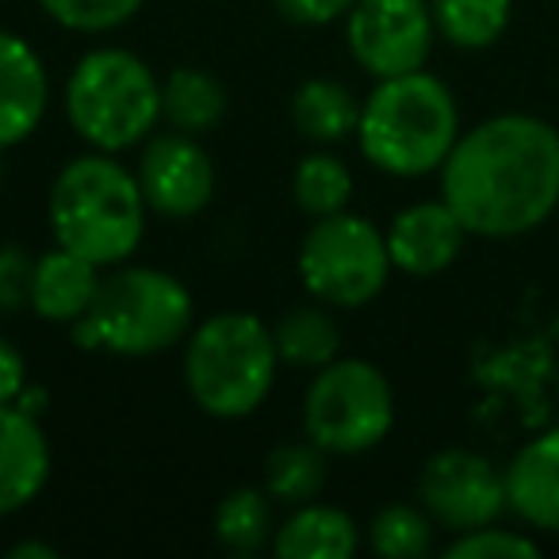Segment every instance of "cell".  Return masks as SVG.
Instances as JSON below:
<instances>
[{"label": "cell", "mask_w": 559, "mask_h": 559, "mask_svg": "<svg viewBox=\"0 0 559 559\" xmlns=\"http://www.w3.org/2000/svg\"><path fill=\"white\" fill-rule=\"evenodd\" d=\"M441 200L479 238L536 230L559 207V131L521 111L472 127L441 165Z\"/></svg>", "instance_id": "6da1fadb"}, {"label": "cell", "mask_w": 559, "mask_h": 559, "mask_svg": "<svg viewBox=\"0 0 559 559\" xmlns=\"http://www.w3.org/2000/svg\"><path fill=\"white\" fill-rule=\"evenodd\" d=\"M357 139L365 157L391 177H426L441 169L460 139V108L449 85L414 70L383 78L360 108Z\"/></svg>", "instance_id": "7a4b0ae2"}, {"label": "cell", "mask_w": 559, "mask_h": 559, "mask_svg": "<svg viewBox=\"0 0 559 559\" xmlns=\"http://www.w3.org/2000/svg\"><path fill=\"white\" fill-rule=\"evenodd\" d=\"M146 211L139 177L111 162L108 154L70 162L50 188L55 241L100 269L127 261L139 249Z\"/></svg>", "instance_id": "3957f363"}, {"label": "cell", "mask_w": 559, "mask_h": 559, "mask_svg": "<svg viewBox=\"0 0 559 559\" xmlns=\"http://www.w3.org/2000/svg\"><path fill=\"white\" fill-rule=\"evenodd\" d=\"M192 326V296L162 269H119L100 280L88 311L73 322L81 349L116 357H154L180 342Z\"/></svg>", "instance_id": "277c9868"}, {"label": "cell", "mask_w": 559, "mask_h": 559, "mask_svg": "<svg viewBox=\"0 0 559 559\" xmlns=\"http://www.w3.org/2000/svg\"><path fill=\"white\" fill-rule=\"evenodd\" d=\"M276 360L272 330L261 319L238 311L215 314L188 342V391L211 418H246L269 399Z\"/></svg>", "instance_id": "5b68a950"}, {"label": "cell", "mask_w": 559, "mask_h": 559, "mask_svg": "<svg viewBox=\"0 0 559 559\" xmlns=\"http://www.w3.org/2000/svg\"><path fill=\"white\" fill-rule=\"evenodd\" d=\"M70 127L100 154L150 139L162 119V85L131 50L104 47L78 62L66 85Z\"/></svg>", "instance_id": "8992f818"}, {"label": "cell", "mask_w": 559, "mask_h": 559, "mask_svg": "<svg viewBox=\"0 0 559 559\" xmlns=\"http://www.w3.org/2000/svg\"><path fill=\"white\" fill-rule=\"evenodd\" d=\"M395 399L380 368L365 360H330L304 403V429L322 452L357 456L391 433Z\"/></svg>", "instance_id": "52a82bcc"}, {"label": "cell", "mask_w": 559, "mask_h": 559, "mask_svg": "<svg viewBox=\"0 0 559 559\" xmlns=\"http://www.w3.org/2000/svg\"><path fill=\"white\" fill-rule=\"evenodd\" d=\"M299 272L311 296L330 307H365L388 284V238L360 215H326L307 230Z\"/></svg>", "instance_id": "ba28073f"}, {"label": "cell", "mask_w": 559, "mask_h": 559, "mask_svg": "<svg viewBox=\"0 0 559 559\" xmlns=\"http://www.w3.org/2000/svg\"><path fill=\"white\" fill-rule=\"evenodd\" d=\"M433 32L426 0H357L349 9V50L380 81L421 70Z\"/></svg>", "instance_id": "9c48e42d"}, {"label": "cell", "mask_w": 559, "mask_h": 559, "mask_svg": "<svg viewBox=\"0 0 559 559\" xmlns=\"http://www.w3.org/2000/svg\"><path fill=\"white\" fill-rule=\"evenodd\" d=\"M418 498L433 521L452 533L495 525L506 502V472H498L487 456L467 449H444L421 467Z\"/></svg>", "instance_id": "30bf717a"}, {"label": "cell", "mask_w": 559, "mask_h": 559, "mask_svg": "<svg viewBox=\"0 0 559 559\" xmlns=\"http://www.w3.org/2000/svg\"><path fill=\"white\" fill-rule=\"evenodd\" d=\"M134 177H139L146 207L165 218L200 215L215 192V169H211L207 150L195 142V134L180 131L150 139Z\"/></svg>", "instance_id": "8fae6325"}, {"label": "cell", "mask_w": 559, "mask_h": 559, "mask_svg": "<svg viewBox=\"0 0 559 559\" xmlns=\"http://www.w3.org/2000/svg\"><path fill=\"white\" fill-rule=\"evenodd\" d=\"M383 238H388L395 269L411 272V276H433L460 257L467 230L444 200H426L399 211Z\"/></svg>", "instance_id": "7c38bea8"}, {"label": "cell", "mask_w": 559, "mask_h": 559, "mask_svg": "<svg viewBox=\"0 0 559 559\" xmlns=\"http://www.w3.org/2000/svg\"><path fill=\"white\" fill-rule=\"evenodd\" d=\"M50 81L39 55L20 35L0 32V150L32 139L47 116Z\"/></svg>", "instance_id": "4fadbf2b"}, {"label": "cell", "mask_w": 559, "mask_h": 559, "mask_svg": "<svg viewBox=\"0 0 559 559\" xmlns=\"http://www.w3.org/2000/svg\"><path fill=\"white\" fill-rule=\"evenodd\" d=\"M50 475V449L35 414L0 406V518L24 510Z\"/></svg>", "instance_id": "5bb4252c"}, {"label": "cell", "mask_w": 559, "mask_h": 559, "mask_svg": "<svg viewBox=\"0 0 559 559\" xmlns=\"http://www.w3.org/2000/svg\"><path fill=\"white\" fill-rule=\"evenodd\" d=\"M506 502L525 525L559 533V426L533 437L506 467Z\"/></svg>", "instance_id": "9a60e30c"}, {"label": "cell", "mask_w": 559, "mask_h": 559, "mask_svg": "<svg viewBox=\"0 0 559 559\" xmlns=\"http://www.w3.org/2000/svg\"><path fill=\"white\" fill-rule=\"evenodd\" d=\"M96 288H100V264L58 246L35 261L32 311L43 322H66V326H73L96 299Z\"/></svg>", "instance_id": "2e32d148"}, {"label": "cell", "mask_w": 559, "mask_h": 559, "mask_svg": "<svg viewBox=\"0 0 559 559\" xmlns=\"http://www.w3.org/2000/svg\"><path fill=\"white\" fill-rule=\"evenodd\" d=\"M360 544V533L349 513L334 506H304L276 533L272 548L280 559H349Z\"/></svg>", "instance_id": "e0dca14e"}, {"label": "cell", "mask_w": 559, "mask_h": 559, "mask_svg": "<svg viewBox=\"0 0 559 559\" xmlns=\"http://www.w3.org/2000/svg\"><path fill=\"white\" fill-rule=\"evenodd\" d=\"M292 119H296L299 134L311 142H342L360 127V104L337 81H307L292 100Z\"/></svg>", "instance_id": "ac0fdd59"}, {"label": "cell", "mask_w": 559, "mask_h": 559, "mask_svg": "<svg viewBox=\"0 0 559 559\" xmlns=\"http://www.w3.org/2000/svg\"><path fill=\"white\" fill-rule=\"evenodd\" d=\"M226 93L203 70H173L162 85V116L173 131L203 134L223 119Z\"/></svg>", "instance_id": "d6986e66"}, {"label": "cell", "mask_w": 559, "mask_h": 559, "mask_svg": "<svg viewBox=\"0 0 559 559\" xmlns=\"http://www.w3.org/2000/svg\"><path fill=\"white\" fill-rule=\"evenodd\" d=\"M513 0H429L433 24L452 47L487 50L510 27Z\"/></svg>", "instance_id": "ffe728a7"}, {"label": "cell", "mask_w": 559, "mask_h": 559, "mask_svg": "<svg viewBox=\"0 0 559 559\" xmlns=\"http://www.w3.org/2000/svg\"><path fill=\"white\" fill-rule=\"evenodd\" d=\"M276 353L296 368H326L342 349V330L319 307H296L272 330Z\"/></svg>", "instance_id": "44dd1931"}, {"label": "cell", "mask_w": 559, "mask_h": 559, "mask_svg": "<svg viewBox=\"0 0 559 559\" xmlns=\"http://www.w3.org/2000/svg\"><path fill=\"white\" fill-rule=\"evenodd\" d=\"M326 487V452L314 441L280 444L264 460V490L284 506H307Z\"/></svg>", "instance_id": "7402d4cb"}, {"label": "cell", "mask_w": 559, "mask_h": 559, "mask_svg": "<svg viewBox=\"0 0 559 559\" xmlns=\"http://www.w3.org/2000/svg\"><path fill=\"white\" fill-rule=\"evenodd\" d=\"M215 533L234 556H257L272 540V506L269 490L241 487L223 498L215 513Z\"/></svg>", "instance_id": "603a6c76"}, {"label": "cell", "mask_w": 559, "mask_h": 559, "mask_svg": "<svg viewBox=\"0 0 559 559\" xmlns=\"http://www.w3.org/2000/svg\"><path fill=\"white\" fill-rule=\"evenodd\" d=\"M292 192L296 203L311 218H326L345 211L353 195V177L334 154H311L296 165V177H292Z\"/></svg>", "instance_id": "cb8c5ba5"}, {"label": "cell", "mask_w": 559, "mask_h": 559, "mask_svg": "<svg viewBox=\"0 0 559 559\" xmlns=\"http://www.w3.org/2000/svg\"><path fill=\"white\" fill-rule=\"evenodd\" d=\"M368 536L383 559H418L433 544V518L414 506H388L376 513Z\"/></svg>", "instance_id": "d4e9b609"}, {"label": "cell", "mask_w": 559, "mask_h": 559, "mask_svg": "<svg viewBox=\"0 0 559 559\" xmlns=\"http://www.w3.org/2000/svg\"><path fill=\"white\" fill-rule=\"evenodd\" d=\"M39 9L70 32L100 35L123 27L142 9V0H39Z\"/></svg>", "instance_id": "484cf974"}, {"label": "cell", "mask_w": 559, "mask_h": 559, "mask_svg": "<svg viewBox=\"0 0 559 559\" xmlns=\"http://www.w3.org/2000/svg\"><path fill=\"white\" fill-rule=\"evenodd\" d=\"M536 551L540 548H536L533 536H521V533H513V528L483 525V528L460 533L456 540L449 544L444 556L449 559H533Z\"/></svg>", "instance_id": "4316f807"}, {"label": "cell", "mask_w": 559, "mask_h": 559, "mask_svg": "<svg viewBox=\"0 0 559 559\" xmlns=\"http://www.w3.org/2000/svg\"><path fill=\"white\" fill-rule=\"evenodd\" d=\"M32 280L35 261L27 257V249L0 246V314H16L32 307Z\"/></svg>", "instance_id": "83f0119b"}, {"label": "cell", "mask_w": 559, "mask_h": 559, "mask_svg": "<svg viewBox=\"0 0 559 559\" xmlns=\"http://www.w3.org/2000/svg\"><path fill=\"white\" fill-rule=\"evenodd\" d=\"M357 0H276L280 16H288L292 24L304 27H326L334 20L349 16V9Z\"/></svg>", "instance_id": "f1b7e54d"}, {"label": "cell", "mask_w": 559, "mask_h": 559, "mask_svg": "<svg viewBox=\"0 0 559 559\" xmlns=\"http://www.w3.org/2000/svg\"><path fill=\"white\" fill-rule=\"evenodd\" d=\"M24 383H27L24 357H20L16 345L0 337V406L16 403V399L24 395Z\"/></svg>", "instance_id": "f546056e"}, {"label": "cell", "mask_w": 559, "mask_h": 559, "mask_svg": "<svg viewBox=\"0 0 559 559\" xmlns=\"http://www.w3.org/2000/svg\"><path fill=\"white\" fill-rule=\"evenodd\" d=\"M9 559H58V551L50 548V544L27 540V544H16V548L9 551Z\"/></svg>", "instance_id": "4dcf8cb0"}]
</instances>
